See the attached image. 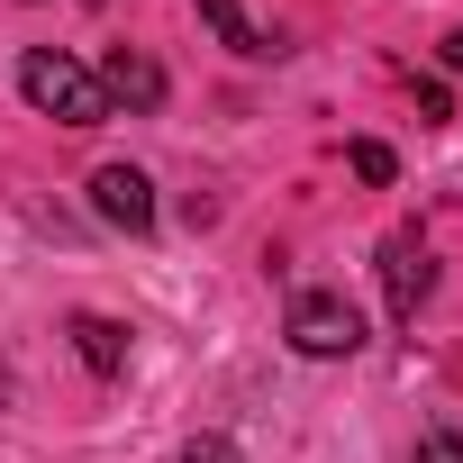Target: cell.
I'll return each mask as SVG.
<instances>
[{
    "label": "cell",
    "mask_w": 463,
    "mask_h": 463,
    "mask_svg": "<svg viewBox=\"0 0 463 463\" xmlns=\"http://www.w3.org/2000/svg\"><path fill=\"white\" fill-rule=\"evenodd\" d=\"M64 336H73V354H82L100 382H109V373H128V327H118V318H73Z\"/></svg>",
    "instance_id": "cell-6"
},
{
    "label": "cell",
    "mask_w": 463,
    "mask_h": 463,
    "mask_svg": "<svg viewBox=\"0 0 463 463\" xmlns=\"http://www.w3.org/2000/svg\"><path fill=\"white\" fill-rule=\"evenodd\" d=\"M282 336H291L300 354L336 364V354H354V345H364V309H354L345 291H300V300H291V318H282Z\"/></svg>",
    "instance_id": "cell-2"
},
{
    "label": "cell",
    "mask_w": 463,
    "mask_h": 463,
    "mask_svg": "<svg viewBox=\"0 0 463 463\" xmlns=\"http://www.w3.org/2000/svg\"><path fill=\"white\" fill-rule=\"evenodd\" d=\"M182 463H246V454L227 445V436H191V445H182Z\"/></svg>",
    "instance_id": "cell-9"
},
{
    "label": "cell",
    "mask_w": 463,
    "mask_h": 463,
    "mask_svg": "<svg viewBox=\"0 0 463 463\" xmlns=\"http://www.w3.org/2000/svg\"><path fill=\"white\" fill-rule=\"evenodd\" d=\"M19 91H28V109L55 118V128H100V118H109L100 73L73 64V55H55V46H28V55H19Z\"/></svg>",
    "instance_id": "cell-1"
},
{
    "label": "cell",
    "mask_w": 463,
    "mask_h": 463,
    "mask_svg": "<svg viewBox=\"0 0 463 463\" xmlns=\"http://www.w3.org/2000/svg\"><path fill=\"white\" fill-rule=\"evenodd\" d=\"M409 463H463V418H436L427 436H418V454Z\"/></svg>",
    "instance_id": "cell-8"
},
{
    "label": "cell",
    "mask_w": 463,
    "mask_h": 463,
    "mask_svg": "<svg viewBox=\"0 0 463 463\" xmlns=\"http://www.w3.org/2000/svg\"><path fill=\"white\" fill-rule=\"evenodd\" d=\"M100 91H109V100H128V109H155V100H164V64H155V55H137V46H118V55L100 64Z\"/></svg>",
    "instance_id": "cell-5"
},
{
    "label": "cell",
    "mask_w": 463,
    "mask_h": 463,
    "mask_svg": "<svg viewBox=\"0 0 463 463\" xmlns=\"http://www.w3.org/2000/svg\"><path fill=\"white\" fill-rule=\"evenodd\" d=\"M382 291H391V318H418V300L436 291V255L418 237H382Z\"/></svg>",
    "instance_id": "cell-4"
},
{
    "label": "cell",
    "mask_w": 463,
    "mask_h": 463,
    "mask_svg": "<svg viewBox=\"0 0 463 463\" xmlns=\"http://www.w3.org/2000/svg\"><path fill=\"white\" fill-rule=\"evenodd\" d=\"M91 209H100L109 227H128V237H146V227H155V182H146L137 164H100V173H91Z\"/></svg>",
    "instance_id": "cell-3"
},
{
    "label": "cell",
    "mask_w": 463,
    "mask_h": 463,
    "mask_svg": "<svg viewBox=\"0 0 463 463\" xmlns=\"http://www.w3.org/2000/svg\"><path fill=\"white\" fill-rule=\"evenodd\" d=\"M200 19L218 28V46H237V55H282V37H273V28H255L237 0H200Z\"/></svg>",
    "instance_id": "cell-7"
},
{
    "label": "cell",
    "mask_w": 463,
    "mask_h": 463,
    "mask_svg": "<svg viewBox=\"0 0 463 463\" xmlns=\"http://www.w3.org/2000/svg\"><path fill=\"white\" fill-rule=\"evenodd\" d=\"M354 173H364V182H391L400 164H391V146H373V137H364V146H354Z\"/></svg>",
    "instance_id": "cell-10"
}]
</instances>
